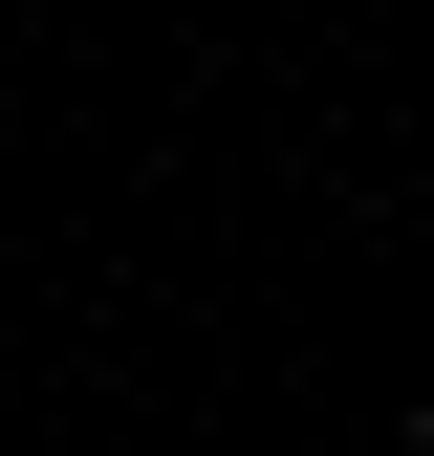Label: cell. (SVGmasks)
I'll return each instance as SVG.
<instances>
[{
	"label": "cell",
	"mask_w": 434,
	"mask_h": 456,
	"mask_svg": "<svg viewBox=\"0 0 434 456\" xmlns=\"http://www.w3.org/2000/svg\"><path fill=\"white\" fill-rule=\"evenodd\" d=\"M413 456H434V435H413Z\"/></svg>",
	"instance_id": "6da1fadb"
}]
</instances>
